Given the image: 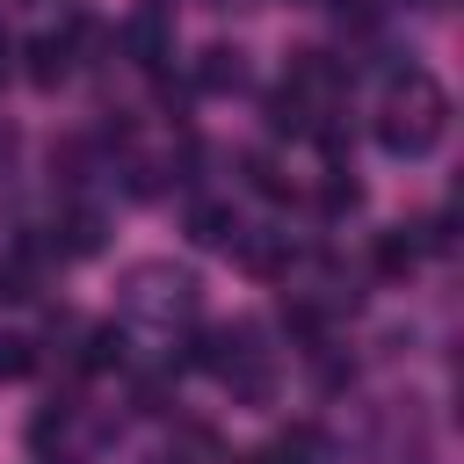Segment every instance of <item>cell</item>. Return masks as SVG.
<instances>
[{
    "label": "cell",
    "instance_id": "1",
    "mask_svg": "<svg viewBox=\"0 0 464 464\" xmlns=\"http://www.w3.org/2000/svg\"><path fill=\"white\" fill-rule=\"evenodd\" d=\"M0 370H7V377L22 370V341H0Z\"/></svg>",
    "mask_w": 464,
    "mask_h": 464
}]
</instances>
